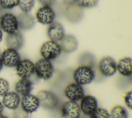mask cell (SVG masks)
Wrapping results in <instances>:
<instances>
[{
	"label": "cell",
	"instance_id": "7c38bea8",
	"mask_svg": "<svg viewBox=\"0 0 132 118\" xmlns=\"http://www.w3.org/2000/svg\"><path fill=\"white\" fill-rule=\"evenodd\" d=\"M64 94L69 100L77 102L85 95V91L82 85L74 82L66 86Z\"/></svg>",
	"mask_w": 132,
	"mask_h": 118
},
{
	"label": "cell",
	"instance_id": "484cf974",
	"mask_svg": "<svg viewBox=\"0 0 132 118\" xmlns=\"http://www.w3.org/2000/svg\"><path fill=\"white\" fill-rule=\"evenodd\" d=\"M99 0H75V4L81 8H91L95 7Z\"/></svg>",
	"mask_w": 132,
	"mask_h": 118
},
{
	"label": "cell",
	"instance_id": "d590c367",
	"mask_svg": "<svg viewBox=\"0 0 132 118\" xmlns=\"http://www.w3.org/2000/svg\"><path fill=\"white\" fill-rule=\"evenodd\" d=\"M0 118H9V117L6 115H5L2 113L0 114Z\"/></svg>",
	"mask_w": 132,
	"mask_h": 118
},
{
	"label": "cell",
	"instance_id": "f546056e",
	"mask_svg": "<svg viewBox=\"0 0 132 118\" xmlns=\"http://www.w3.org/2000/svg\"><path fill=\"white\" fill-rule=\"evenodd\" d=\"M38 2L41 4L42 6H53L56 2V0H38Z\"/></svg>",
	"mask_w": 132,
	"mask_h": 118
},
{
	"label": "cell",
	"instance_id": "5b68a950",
	"mask_svg": "<svg viewBox=\"0 0 132 118\" xmlns=\"http://www.w3.org/2000/svg\"><path fill=\"white\" fill-rule=\"evenodd\" d=\"M0 28L7 34L19 31V25L16 16L10 12H6L0 17Z\"/></svg>",
	"mask_w": 132,
	"mask_h": 118
},
{
	"label": "cell",
	"instance_id": "d6986e66",
	"mask_svg": "<svg viewBox=\"0 0 132 118\" xmlns=\"http://www.w3.org/2000/svg\"><path fill=\"white\" fill-rule=\"evenodd\" d=\"M19 28L23 31L32 29L36 24L35 18L29 12H22L16 16Z\"/></svg>",
	"mask_w": 132,
	"mask_h": 118
},
{
	"label": "cell",
	"instance_id": "4dcf8cb0",
	"mask_svg": "<svg viewBox=\"0 0 132 118\" xmlns=\"http://www.w3.org/2000/svg\"><path fill=\"white\" fill-rule=\"evenodd\" d=\"M62 2L66 6L75 3V0H62Z\"/></svg>",
	"mask_w": 132,
	"mask_h": 118
},
{
	"label": "cell",
	"instance_id": "52a82bcc",
	"mask_svg": "<svg viewBox=\"0 0 132 118\" xmlns=\"http://www.w3.org/2000/svg\"><path fill=\"white\" fill-rule=\"evenodd\" d=\"M3 65L7 67H15L21 60L17 50L7 48L3 50L0 56Z\"/></svg>",
	"mask_w": 132,
	"mask_h": 118
},
{
	"label": "cell",
	"instance_id": "836d02e7",
	"mask_svg": "<svg viewBox=\"0 0 132 118\" xmlns=\"http://www.w3.org/2000/svg\"><path fill=\"white\" fill-rule=\"evenodd\" d=\"M78 118H90V116L89 115H85V114H83L82 115H80Z\"/></svg>",
	"mask_w": 132,
	"mask_h": 118
},
{
	"label": "cell",
	"instance_id": "8d00e7d4",
	"mask_svg": "<svg viewBox=\"0 0 132 118\" xmlns=\"http://www.w3.org/2000/svg\"><path fill=\"white\" fill-rule=\"evenodd\" d=\"M2 9V8H1V6H0V10Z\"/></svg>",
	"mask_w": 132,
	"mask_h": 118
},
{
	"label": "cell",
	"instance_id": "3957f363",
	"mask_svg": "<svg viewBox=\"0 0 132 118\" xmlns=\"http://www.w3.org/2000/svg\"><path fill=\"white\" fill-rule=\"evenodd\" d=\"M39 100L40 106L44 109L54 110L59 105V99L57 95L49 90H40L37 95Z\"/></svg>",
	"mask_w": 132,
	"mask_h": 118
},
{
	"label": "cell",
	"instance_id": "d6a6232c",
	"mask_svg": "<svg viewBox=\"0 0 132 118\" xmlns=\"http://www.w3.org/2000/svg\"><path fill=\"white\" fill-rule=\"evenodd\" d=\"M3 32L2 31V30L0 28V42L2 41L3 39Z\"/></svg>",
	"mask_w": 132,
	"mask_h": 118
},
{
	"label": "cell",
	"instance_id": "5bb4252c",
	"mask_svg": "<svg viewBox=\"0 0 132 118\" xmlns=\"http://www.w3.org/2000/svg\"><path fill=\"white\" fill-rule=\"evenodd\" d=\"M79 106L82 114L90 116L98 107V102L94 96L85 95L80 100Z\"/></svg>",
	"mask_w": 132,
	"mask_h": 118
},
{
	"label": "cell",
	"instance_id": "7a4b0ae2",
	"mask_svg": "<svg viewBox=\"0 0 132 118\" xmlns=\"http://www.w3.org/2000/svg\"><path fill=\"white\" fill-rule=\"evenodd\" d=\"M54 72V67L51 61L41 58L35 63L34 73L36 76L43 80L51 79Z\"/></svg>",
	"mask_w": 132,
	"mask_h": 118
},
{
	"label": "cell",
	"instance_id": "30bf717a",
	"mask_svg": "<svg viewBox=\"0 0 132 118\" xmlns=\"http://www.w3.org/2000/svg\"><path fill=\"white\" fill-rule=\"evenodd\" d=\"M20 105L24 112L31 114L37 110L40 107V102L37 96L29 94L22 96Z\"/></svg>",
	"mask_w": 132,
	"mask_h": 118
},
{
	"label": "cell",
	"instance_id": "1f68e13d",
	"mask_svg": "<svg viewBox=\"0 0 132 118\" xmlns=\"http://www.w3.org/2000/svg\"><path fill=\"white\" fill-rule=\"evenodd\" d=\"M4 106L1 101H0V114L2 113L4 110Z\"/></svg>",
	"mask_w": 132,
	"mask_h": 118
},
{
	"label": "cell",
	"instance_id": "4316f807",
	"mask_svg": "<svg viewBox=\"0 0 132 118\" xmlns=\"http://www.w3.org/2000/svg\"><path fill=\"white\" fill-rule=\"evenodd\" d=\"M19 0H0V6L2 9L10 10L19 5Z\"/></svg>",
	"mask_w": 132,
	"mask_h": 118
},
{
	"label": "cell",
	"instance_id": "2e32d148",
	"mask_svg": "<svg viewBox=\"0 0 132 118\" xmlns=\"http://www.w3.org/2000/svg\"><path fill=\"white\" fill-rule=\"evenodd\" d=\"M20 101L21 97L15 91H8L2 96V102L4 107L10 110L16 109Z\"/></svg>",
	"mask_w": 132,
	"mask_h": 118
},
{
	"label": "cell",
	"instance_id": "603a6c76",
	"mask_svg": "<svg viewBox=\"0 0 132 118\" xmlns=\"http://www.w3.org/2000/svg\"><path fill=\"white\" fill-rule=\"evenodd\" d=\"M78 62L80 65L87 66L92 68H93L95 63L94 55L88 52L82 53L79 56Z\"/></svg>",
	"mask_w": 132,
	"mask_h": 118
},
{
	"label": "cell",
	"instance_id": "6da1fadb",
	"mask_svg": "<svg viewBox=\"0 0 132 118\" xmlns=\"http://www.w3.org/2000/svg\"><path fill=\"white\" fill-rule=\"evenodd\" d=\"M95 77V73L93 68L79 65L73 71V78L75 82L85 85L91 83Z\"/></svg>",
	"mask_w": 132,
	"mask_h": 118
},
{
	"label": "cell",
	"instance_id": "ac0fdd59",
	"mask_svg": "<svg viewBox=\"0 0 132 118\" xmlns=\"http://www.w3.org/2000/svg\"><path fill=\"white\" fill-rule=\"evenodd\" d=\"M62 52L70 53L74 52L78 47V41L76 37L70 34L65 35L59 43Z\"/></svg>",
	"mask_w": 132,
	"mask_h": 118
},
{
	"label": "cell",
	"instance_id": "8fae6325",
	"mask_svg": "<svg viewBox=\"0 0 132 118\" xmlns=\"http://www.w3.org/2000/svg\"><path fill=\"white\" fill-rule=\"evenodd\" d=\"M81 111L79 104L76 101L67 100L61 106V114L62 118H78Z\"/></svg>",
	"mask_w": 132,
	"mask_h": 118
},
{
	"label": "cell",
	"instance_id": "f1b7e54d",
	"mask_svg": "<svg viewBox=\"0 0 132 118\" xmlns=\"http://www.w3.org/2000/svg\"><path fill=\"white\" fill-rule=\"evenodd\" d=\"M131 100H132V92L131 90L127 92L124 96V102L126 107L131 109Z\"/></svg>",
	"mask_w": 132,
	"mask_h": 118
},
{
	"label": "cell",
	"instance_id": "e0dca14e",
	"mask_svg": "<svg viewBox=\"0 0 132 118\" xmlns=\"http://www.w3.org/2000/svg\"><path fill=\"white\" fill-rule=\"evenodd\" d=\"M5 42L7 48L18 50L23 46L24 37L22 33L18 31L14 33L7 34Z\"/></svg>",
	"mask_w": 132,
	"mask_h": 118
},
{
	"label": "cell",
	"instance_id": "8992f818",
	"mask_svg": "<svg viewBox=\"0 0 132 118\" xmlns=\"http://www.w3.org/2000/svg\"><path fill=\"white\" fill-rule=\"evenodd\" d=\"M117 62L111 56L103 57L99 61L97 68L100 73L104 77H110L117 71Z\"/></svg>",
	"mask_w": 132,
	"mask_h": 118
},
{
	"label": "cell",
	"instance_id": "e575fe53",
	"mask_svg": "<svg viewBox=\"0 0 132 118\" xmlns=\"http://www.w3.org/2000/svg\"><path fill=\"white\" fill-rule=\"evenodd\" d=\"M3 66H4V65H3V62H2V60H1V57H0V72H1V70H2Z\"/></svg>",
	"mask_w": 132,
	"mask_h": 118
},
{
	"label": "cell",
	"instance_id": "44dd1931",
	"mask_svg": "<svg viewBox=\"0 0 132 118\" xmlns=\"http://www.w3.org/2000/svg\"><path fill=\"white\" fill-rule=\"evenodd\" d=\"M33 89V82L29 78H21L14 85V90L20 96L30 94Z\"/></svg>",
	"mask_w": 132,
	"mask_h": 118
},
{
	"label": "cell",
	"instance_id": "9a60e30c",
	"mask_svg": "<svg viewBox=\"0 0 132 118\" xmlns=\"http://www.w3.org/2000/svg\"><path fill=\"white\" fill-rule=\"evenodd\" d=\"M47 35L52 41H60L65 35L63 25L58 22H53L48 25L47 29Z\"/></svg>",
	"mask_w": 132,
	"mask_h": 118
},
{
	"label": "cell",
	"instance_id": "ba28073f",
	"mask_svg": "<svg viewBox=\"0 0 132 118\" xmlns=\"http://www.w3.org/2000/svg\"><path fill=\"white\" fill-rule=\"evenodd\" d=\"M56 13L51 6H43L40 7L36 13V19L40 24L49 25L54 21Z\"/></svg>",
	"mask_w": 132,
	"mask_h": 118
},
{
	"label": "cell",
	"instance_id": "83f0119b",
	"mask_svg": "<svg viewBox=\"0 0 132 118\" xmlns=\"http://www.w3.org/2000/svg\"><path fill=\"white\" fill-rule=\"evenodd\" d=\"M9 84L8 81L3 78H0V96H3L9 91Z\"/></svg>",
	"mask_w": 132,
	"mask_h": 118
},
{
	"label": "cell",
	"instance_id": "ffe728a7",
	"mask_svg": "<svg viewBox=\"0 0 132 118\" xmlns=\"http://www.w3.org/2000/svg\"><path fill=\"white\" fill-rule=\"evenodd\" d=\"M117 71L123 77H131L132 75V60L129 57H124L117 63Z\"/></svg>",
	"mask_w": 132,
	"mask_h": 118
},
{
	"label": "cell",
	"instance_id": "4fadbf2b",
	"mask_svg": "<svg viewBox=\"0 0 132 118\" xmlns=\"http://www.w3.org/2000/svg\"><path fill=\"white\" fill-rule=\"evenodd\" d=\"M64 16L65 19L70 23L79 22L83 18V9L75 3L67 5L64 9Z\"/></svg>",
	"mask_w": 132,
	"mask_h": 118
},
{
	"label": "cell",
	"instance_id": "9c48e42d",
	"mask_svg": "<svg viewBox=\"0 0 132 118\" xmlns=\"http://www.w3.org/2000/svg\"><path fill=\"white\" fill-rule=\"evenodd\" d=\"M15 68L16 73L20 78H29L34 73L35 63L28 58H24L20 61Z\"/></svg>",
	"mask_w": 132,
	"mask_h": 118
},
{
	"label": "cell",
	"instance_id": "277c9868",
	"mask_svg": "<svg viewBox=\"0 0 132 118\" xmlns=\"http://www.w3.org/2000/svg\"><path fill=\"white\" fill-rule=\"evenodd\" d=\"M59 44L54 41L48 40L42 43L40 48V53L42 58L51 61L57 58L61 53Z\"/></svg>",
	"mask_w": 132,
	"mask_h": 118
},
{
	"label": "cell",
	"instance_id": "7402d4cb",
	"mask_svg": "<svg viewBox=\"0 0 132 118\" xmlns=\"http://www.w3.org/2000/svg\"><path fill=\"white\" fill-rule=\"evenodd\" d=\"M110 118H128L127 109L123 106L117 105L113 107L109 113Z\"/></svg>",
	"mask_w": 132,
	"mask_h": 118
},
{
	"label": "cell",
	"instance_id": "cb8c5ba5",
	"mask_svg": "<svg viewBox=\"0 0 132 118\" xmlns=\"http://www.w3.org/2000/svg\"><path fill=\"white\" fill-rule=\"evenodd\" d=\"M35 0H19L18 6L23 12H29L33 8Z\"/></svg>",
	"mask_w": 132,
	"mask_h": 118
},
{
	"label": "cell",
	"instance_id": "d4e9b609",
	"mask_svg": "<svg viewBox=\"0 0 132 118\" xmlns=\"http://www.w3.org/2000/svg\"><path fill=\"white\" fill-rule=\"evenodd\" d=\"M90 118H110L108 111L105 108L97 107L90 115Z\"/></svg>",
	"mask_w": 132,
	"mask_h": 118
}]
</instances>
